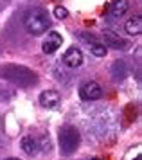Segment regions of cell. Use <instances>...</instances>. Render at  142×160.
<instances>
[{
	"label": "cell",
	"instance_id": "5bb4252c",
	"mask_svg": "<svg viewBox=\"0 0 142 160\" xmlns=\"http://www.w3.org/2000/svg\"><path fill=\"white\" fill-rule=\"evenodd\" d=\"M54 16L59 18V20H65V18L68 16V11H67V8H63V6H58V8H54Z\"/></svg>",
	"mask_w": 142,
	"mask_h": 160
},
{
	"label": "cell",
	"instance_id": "9c48e42d",
	"mask_svg": "<svg viewBox=\"0 0 142 160\" xmlns=\"http://www.w3.org/2000/svg\"><path fill=\"white\" fill-rule=\"evenodd\" d=\"M20 146H22V151L25 153V155H31V157L40 151V144H38V140L34 137H23Z\"/></svg>",
	"mask_w": 142,
	"mask_h": 160
},
{
	"label": "cell",
	"instance_id": "7c38bea8",
	"mask_svg": "<svg viewBox=\"0 0 142 160\" xmlns=\"http://www.w3.org/2000/svg\"><path fill=\"white\" fill-rule=\"evenodd\" d=\"M112 74H114V79H124L126 74H128V68H126V63L124 61H115L112 65Z\"/></svg>",
	"mask_w": 142,
	"mask_h": 160
},
{
	"label": "cell",
	"instance_id": "4fadbf2b",
	"mask_svg": "<svg viewBox=\"0 0 142 160\" xmlns=\"http://www.w3.org/2000/svg\"><path fill=\"white\" fill-rule=\"evenodd\" d=\"M90 51H92L94 56H97V58H104V56H106V52H108V49L103 43H97V42H95V43H92Z\"/></svg>",
	"mask_w": 142,
	"mask_h": 160
},
{
	"label": "cell",
	"instance_id": "2e32d148",
	"mask_svg": "<svg viewBox=\"0 0 142 160\" xmlns=\"http://www.w3.org/2000/svg\"><path fill=\"white\" fill-rule=\"evenodd\" d=\"M135 160H140V157H137V158H135Z\"/></svg>",
	"mask_w": 142,
	"mask_h": 160
},
{
	"label": "cell",
	"instance_id": "8fae6325",
	"mask_svg": "<svg viewBox=\"0 0 142 160\" xmlns=\"http://www.w3.org/2000/svg\"><path fill=\"white\" fill-rule=\"evenodd\" d=\"M128 8H129L128 0H114L112 6H110V13H112V16H115V18H121V16L128 11Z\"/></svg>",
	"mask_w": 142,
	"mask_h": 160
},
{
	"label": "cell",
	"instance_id": "52a82bcc",
	"mask_svg": "<svg viewBox=\"0 0 142 160\" xmlns=\"http://www.w3.org/2000/svg\"><path fill=\"white\" fill-rule=\"evenodd\" d=\"M61 102V95L58 90H43L42 94H40V104H42L43 108H56L58 104Z\"/></svg>",
	"mask_w": 142,
	"mask_h": 160
},
{
	"label": "cell",
	"instance_id": "6da1fadb",
	"mask_svg": "<svg viewBox=\"0 0 142 160\" xmlns=\"http://www.w3.org/2000/svg\"><path fill=\"white\" fill-rule=\"evenodd\" d=\"M23 25H25V29H27L29 34H33V36H42L43 32H47V29H50V18H49V15H47L45 9L34 8L25 15Z\"/></svg>",
	"mask_w": 142,
	"mask_h": 160
},
{
	"label": "cell",
	"instance_id": "30bf717a",
	"mask_svg": "<svg viewBox=\"0 0 142 160\" xmlns=\"http://www.w3.org/2000/svg\"><path fill=\"white\" fill-rule=\"evenodd\" d=\"M124 29H126V32L131 34V36H139L142 32V18L140 16L129 18L128 22H126V25H124Z\"/></svg>",
	"mask_w": 142,
	"mask_h": 160
},
{
	"label": "cell",
	"instance_id": "8992f818",
	"mask_svg": "<svg viewBox=\"0 0 142 160\" xmlns=\"http://www.w3.org/2000/svg\"><path fill=\"white\" fill-rule=\"evenodd\" d=\"M61 43H63V38H61V34H58L56 31H52V32H49V34H47V38L43 40L42 51L45 52V54H54V52L61 47Z\"/></svg>",
	"mask_w": 142,
	"mask_h": 160
},
{
	"label": "cell",
	"instance_id": "e0dca14e",
	"mask_svg": "<svg viewBox=\"0 0 142 160\" xmlns=\"http://www.w3.org/2000/svg\"><path fill=\"white\" fill-rule=\"evenodd\" d=\"M7 160H16V158H7Z\"/></svg>",
	"mask_w": 142,
	"mask_h": 160
},
{
	"label": "cell",
	"instance_id": "3957f363",
	"mask_svg": "<svg viewBox=\"0 0 142 160\" xmlns=\"http://www.w3.org/2000/svg\"><path fill=\"white\" fill-rule=\"evenodd\" d=\"M79 131L74 126H67L59 131V151L63 155H72L79 146Z\"/></svg>",
	"mask_w": 142,
	"mask_h": 160
},
{
	"label": "cell",
	"instance_id": "ba28073f",
	"mask_svg": "<svg viewBox=\"0 0 142 160\" xmlns=\"http://www.w3.org/2000/svg\"><path fill=\"white\" fill-rule=\"evenodd\" d=\"M63 63L67 67H70V68H78L81 67L83 63V52L76 49V47H70V49H67L63 54Z\"/></svg>",
	"mask_w": 142,
	"mask_h": 160
},
{
	"label": "cell",
	"instance_id": "5b68a950",
	"mask_svg": "<svg viewBox=\"0 0 142 160\" xmlns=\"http://www.w3.org/2000/svg\"><path fill=\"white\" fill-rule=\"evenodd\" d=\"M103 40H104V47L110 45L112 49H121V51H126L129 47V42L121 38L119 34H115L114 31H104L103 32Z\"/></svg>",
	"mask_w": 142,
	"mask_h": 160
},
{
	"label": "cell",
	"instance_id": "7a4b0ae2",
	"mask_svg": "<svg viewBox=\"0 0 142 160\" xmlns=\"http://www.w3.org/2000/svg\"><path fill=\"white\" fill-rule=\"evenodd\" d=\"M0 72H2L4 78H7L9 81H13V83L20 85V87H27V85H31V83H34L36 81L34 72H31V70L25 68V67L7 65V67H2Z\"/></svg>",
	"mask_w": 142,
	"mask_h": 160
},
{
	"label": "cell",
	"instance_id": "277c9868",
	"mask_svg": "<svg viewBox=\"0 0 142 160\" xmlns=\"http://www.w3.org/2000/svg\"><path fill=\"white\" fill-rule=\"evenodd\" d=\"M79 94H81V97H83L85 101H97V99L103 97V88L99 87V83L88 81V83H85V85H81Z\"/></svg>",
	"mask_w": 142,
	"mask_h": 160
},
{
	"label": "cell",
	"instance_id": "9a60e30c",
	"mask_svg": "<svg viewBox=\"0 0 142 160\" xmlns=\"http://www.w3.org/2000/svg\"><path fill=\"white\" fill-rule=\"evenodd\" d=\"M90 160H101V158H90Z\"/></svg>",
	"mask_w": 142,
	"mask_h": 160
}]
</instances>
